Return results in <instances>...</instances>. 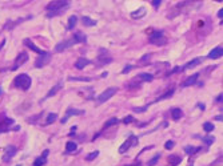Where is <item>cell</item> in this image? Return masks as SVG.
I'll return each instance as SVG.
<instances>
[{"mask_svg": "<svg viewBox=\"0 0 223 166\" xmlns=\"http://www.w3.org/2000/svg\"><path fill=\"white\" fill-rule=\"evenodd\" d=\"M118 122H119V120H118L116 117H112V118H110V120H108V121L104 124V126H103V128H104V129H107V128L112 126V125H116Z\"/></svg>", "mask_w": 223, "mask_h": 166, "instance_id": "obj_32", "label": "cell"}, {"mask_svg": "<svg viewBox=\"0 0 223 166\" xmlns=\"http://www.w3.org/2000/svg\"><path fill=\"white\" fill-rule=\"evenodd\" d=\"M222 55H223V48H222V45H218V47H215L209 53V56H207V57H209V59H220Z\"/></svg>", "mask_w": 223, "mask_h": 166, "instance_id": "obj_16", "label": "cell"}, {"mask_svg": "<svg viewBox=\"0 0 223 166\" xmlns=\"http://www.w3.org/2000/svg\"><path fill=\"white\" fill-rule=\"evenodd\" d=\"M56 118H58V114H56V113H49V114L47 116L46 125H48V124H53V122L56 121Z\"/></svg>", "mask_w": 223, "mask_h": 166, "instance_id": "obj_31", "label": "cell"}, {"mask_svg": "<svg viewBox=\"0 0 223 166\" xmlns=\"http://www.w3.org/2000/svg\"><path fill=\"white\" fill-rule=\"evenodd\" d=\"M92 61H90L86 57H80V59H78V61L75 63V68L76 69H84L87 67V65H90Z\"/></svg>", "mask_w": 223, "mask_h": 166, "instance_id": "obj_18", "label": "cell"}, {"mask_svg": "<svg viewBox=\"0 0 223 166\" xmlns=\"http://www.w3.org/2000/svg\"><path fill=\"white\" fill-rule=\"evenodd\" d=\"M75 44H78V43L75 41V39L71 37L70 40H67V41H63V43H60V44H58L56 47H55V52H63V51H66V49L71 48L72 45H75Z\"/></svg>", "mask_w": 223, "mask_h": 166, "instance_id": "obj_9", "label": "cell"}, {"mask_svg": "<svg viewBox=\"0 0 223 166\" xmlns=\"http://www.w3.org/2000/svg\"><path fill=\"white\" fill-rule=\"evenodd\" d=\"M126 166H142V162H139V161H136V162L130 164V165H126Z\"/></svg>", "mask_w": 223, "mask_h": 166, "instance_id": "obj_44", "label": "cell"}, {"mask_svg": "<svg viewBox=\"0 0 223 166\" xmlns=\"http://www.w3.org/2000/svg\"><path fill=\"white\" fill-rule=\"evenodd\" d=\"M27 60H28V55L26 52H20L18 55V57L15 59V63H13V65L11 67L9 70H16L18 68H20L24 63H27Z\"/></svg>", "mask_w": 223, "mask_h": 166, "instance_id": "obj_7", "label": "cell"}, {"mask_svg": "<svg viewBox=\"0 0 223 166\" xmlns=\"http://www.w3.org/2000/svg\"><path fill=\"white\" fill-rule=\"evenodd\" d=\"M60 88H62V83H59V84H56L55 87H52L51 88V90L47 93V96H46V98H48V97H52V96H55V94L60 90Z\"/></svg>", "mask_w": 223, "mask_h": 166, "instance_id": "obj_23", "label": "cell"}, {"mask_svg": "<svg viewBox=\"0 0 223 166\" xmlns=\"http://www.w3.org/2000/svg\"><path fill=\"white\" fill-rule=\"evenodd\" d=\"M174 145H175V144H174V141L168 140L167 142L165 144V148H166V149H168V150H170V149H172V148H174Z\"/></svg>", "mask_w": 223, "mask_h": 166, "instance_id": "obj_40", "label": "cell"}, {"mask_svg": "<svg viewBox=\"0 0 223 166\" xmlns=\"http://www.w3.org/2000/svg\"><path fill=\"white\" fill-rule=\"evenodd\" d=\"M131 69H134V67H132V65H126V67H124V69L122 70V74H127L128 72H131Z\"/></svg>", "mask_w": 223, "mask_h": 166, "instance_id": "obj_41", "label": "cell"}, {"mask_svg": "<svg viewBox=\"0 0 223 166\" xmlns=\"http://www.w3.org/2000/svg\"><path fill=\"white\" fill-rule=\"evenodd\" d=\"M23 44H24V45H27V47H28L29 49H32L33 52H36V53H39V55H43V53H44V51H42V49L38 47V45H35V44L32 43V40H31V39H26V40L23 41Z\"/></svg>", "mask_w": 223, "mask_h": 166, "instance_id": "obj_17", "label": "cell"}, {"mask_svg": "<svg viewBox=\"0 0 223 166\" xmlns=\"http://www.w3.org/2000/svg\"><path fill=\"white\" fill-rule=\"evenodd\" d=\"M182 162V157L178 154H170L167 157V165L166 166H178Z\"/></svg>", "mask_w": 223, "mask_h": 166, "instance_id": "obj_13", "label": "cell"}, {"mask_svg": "<svg viewBox=\"0 0 223 166\" xmlns=\"http://www.w3.org/2000/svg\"><path fill=\"white\" fill-rule=\"evenodd\" d=\"M203 57H196V59H192L190 63H186L183 67H179V69H180V72H183V70H186V69H190V68H194V67H196V65H199L202 61H203Z\"/></svg>", "mask_w": 223, "mask_h": 166, "instance_id": "obj_10", "label": "cell"}, {"mask_svg": "<svg viewBox=\"0 0 223 166\" xmlns=\"http://www.w3.org/2000/svg\"><path fill=\"white\" fill-rule=\"evenodd\" d=\"M146 13H147L146 7H140L139 9H138V11L131 12V17H132V19H140V17H143V16H146Z\"/></svg>", "mask_w": 223, "mask_h": 166, "instance_id": "obj_19", "label": "cell"}, {"mask_svg": "<svg viewBox=\"0 0 223 166\" xmlns=\"http://www.w3.org/2000/svg\"><path fill=\"white\" fill-rule=\"evenodd\" d=\"M31 84H32V80L26 73H20L13 78V85L22 90H28L31 88Z\"/></svg>", "mask_w": 223, "mask_h": 166, "instance_id": "obj_2", "label": "cell"}, {"mask_svg": "<svg viewBox=\"0 0 223 166\" xmlns=\"http://www.w3.org/2000/svg\"><path fill=\"white\" fill-rule=\"evenodd\" d=\"M202 141H205V142H206V145H211L212 142H214V137H199Z\"/></svg>", "mask_w": 223, "mask_h": 166, "instance_id": "obj_39", "label": "cell"}, {"mask_svg": "<svg viewBox=\"0 0 223 166\" xmlns=\"http://www.w3.org/2000/svg\"><path fill=\"white\" fill-rule=\"evenodd\" d=\"M76 149H78L76 142H72V141H70V142H67V144H66V154L71 153V152H75Z\"/></svg>", "mask_w": 223, "mask_h": 166, "instance_id": "obj_25", "label": "cell"}, {"mask_svg": "<svg viewBox=\"0 0 223 166\" xmlns=\"http://www.w3.org/2000/svg\"><path fill=\"white\" fill-rule=\"evenodd\" d=\"M136 80H140V81H146V83H151L154 80V76L151 73H139L136 76Z\"/></svg>", "mask_w": 223, "mask_h": 166, "instance_id": "obj_20", "label": "cell"}, {"mask_svg": "<svg viewBox=\"0 0 223 166\" xmlns=\"http://www.w3.org/2000/svg\"><path fill=\"white\" fill-rule=\"evenodd\" d=\"M136 145H138V137H136V135H134V134H131L130 137H128L124 142L120 145V148H119V153H120V154L126 153L130 148L136 146Z\"/></svg>", "mask_w": 223, "mask_h": 166, "instance_id": "obj_4", "label": "cell"}, {"mask_svg": "<svg viewBox=\"0 0 223 166\" xmlns=\"http://www.w3.org/2000/svg\"><path fill=\"white\" fill-rule=\"evenodd\" d=\"M116 92H118V88H108V89H106L102 94H99V96H98V98H96L98 104H104V102L108 101V100H110Z\"/></svg>", "mask_w": 223, "mask_h": 166, "instance_id": "obj_5", "label": "cell"}, {"mask_svg": "<svg viewBox=\"0 0 223 166\" xmlns=\"http://www.w3.org/2000/svg\"><path fill=\"white\" fill-rule=\"evenodd\" d=\"M214 128L215 126H214V124H212V122H205V124H203V130H205L207 134H210L212 130H214Z\"/></svg>", "mask_w": 223, "mask_h": 166, "instance_id": "obj_30", "label": "cell"}, {"mask_svg": "<svg viewBox=\"0 0 223 166\" xmlns=\"http://www.w3.org/2000/svg\"><path fill=\"white\" fill-rule=\"evenodd\" d=\"M82 23H83L84 27H94V26H96V24H98L96 20H92L88 16H83L82 17Z\"/></svg>", "mask_w": 223, "mask_h": 166, "instance_id": "obj_22", "label": "cell"}, {"mask_svg": "<svg viewBox=\"0 0 223 166\" xmlns=\"http://www.w3.org/2000/svg\"><path fill=\"white\" fill-rule=\"evenodd\" d=\"M160 3H162L160 0H154V2H152V6L155 7V8H158V7H159V4H160Z\"/></svg>", "mask_w": 223, "mask_h": 166, "instance_id": "obj_42", "label": "cell"}, {"mask_svg": "<svg viewBox=\"0 0 223 166\" xmlns=\"http://www.w3.org/2000/svg\"><path fill=\"white\" fill-rule=\"evenodd\" d=\"M198 78H199V73H194L191 74L190 77H187L185 81L182 83V88H186V87H191V85H195L198 83Z\"/></svg>", "mask_w": 223, "mask_h": 166, "instance_id": "obj_11", "label": "cell"}, {"mask_svg": "<svg viewBox=\"0 0 223 166\" xmlns=\"http://www.w3.org/2000/svg\"><path fill=\"white\" fill-rule=\"evenodd\" d=\"M148 41L154 45H156V47H162V45L167 44V37L165 36V33H163L162 31H156V32L150 35Z\"/></svg>", "mask_w": 223, "mask_h": 166, "instance_id": "obj_3", "label": "cell"}, {"mask_svg": "<svg viewBox=\"0 0 223 166\" xmlns=\"http://www.w3.org/2000/svg\"><path fill=\"white\" fill-rule=\"evenodd\" d=\"M112 61V59L111 57H102V56H99L98 59H96V63L99 64V65H104V64H110Z\"/></svg>", "mask_w": 223, "mask_h": 166, "instance_id": "obj_29", "label": "cell"}, {"mask_svg": "<svg viewBox=\"0 0 223 166\" xmlns=\"http://www.w3.org/2000/svg\"><path fill=\"white\" fill-rule=\"evenodd\" d=\"M218 17L220 19V21H222V17H223V8H220L219 11H218Z\"/></svg>", "mask_w": 223, "mask_h": 166, "instance_id": "obj_43", "label": "cell"}, {"mask_svg": "<svg viewBox=\"0 0 223 166\" xmlns=\"http://www.w3.org/2000/svg\"><path fill=\"white\" fill-rule=\"evenodd\" d=\"M200 148H195V146H191V145H188V146L185 148V152L188 154V155H192V154H195L198 152H200Z\"/></svg>", "mask_w": 223, "mask_h": 166, "instance_id": "obj_27", "label": "cell"}, {"mask_svg": "<svg viewBox=\"0 0 223 166\" xmlns=\"http://www.w3.org/2000/svg\"><path fill=\"white\" fill-rule=\"evenodd\" d=\"M171 117H172V120H174V121H178L179 118H182V117H183L182 109H180V108H174V109L171 110Z\"/></svg>", "mask_w": 223, "mask_h": 166, "instance_id": "obj_21", "label": "cell"}, {"mask_svg": "<svg viewBox=\"0 0 223 166\" xmlns=\"http://www.w3.org/2000/svg\"><path fill=\"white\" fill-rule=\"evenodd\" d=\"M71 3L66 2V0H55V2H51L47 4V17H55L59 16L60 13L66 12L68 8H70Z\"/></svg>", "mask_w": 223, "mask_h": 166, "instance_id": "obj_1", "label": "cell"}, {"mask_svg": "<svg viewBox=\"0 0 223 166\" xmlns=\"http://www.w3.org/2000/svg\"><path fill=\"white\" fill-rule=\"evenodd\" d=\"M172 94H174V89H170V90H168V92L163 93L162 96L156 97V98H155V101H152V102H159V101H162V100H165V98H168V97H171Z\"/></svg>", "mask_w": 223, "mask_h": 166, "instance_id": "obj_26", "label": "cell"}, {"mask_svg": "<svg viewBox=\"0 0 223 166\" xmlns=\"http://www.w3.org/2000/svg\"><path fill=\"white\" fill-rule=\"evenodd\" d=\"M147 109H148L147 105L146 107H136V108H134V112L135 113H143V112H146Z\"/></svg>", "mask_w": 223, "mask_h": 166, "instance_id": "obj_38", "label": "cell"}, {"mask_svg": "<svg viewBox=\"0 0 223 166\" xmlns=\"http://www.w3.org/2000/svg\"><path fill=\"white\" fill-rule=\"evenodd\" d=\"M190 166H192V165H190Z\"/></svg>", "mask_w": 223, "mask_h": 166, "instance_id": "obj_49", "label": "cell"}, {"mask_svg": "<svg viewBox=\"0 0 223 166\" xmlns=\"http://www.w3.org/2000/svg\"><path fill=\"white\" fill-rule=\"evenodd\" d=\"M222 100H223V94L220 93V94H219V96H218V97H216V102H218V104H219V102H222Z\"/></svg>", "mask_w": 223, "mask_h": 166, "instance_id": "obj_45", "label": "cell"}, {"mask_svg": "<svg viewBox=\"0 0 223 166\" xmlns=\"http://www.w3.org/2000/svg\"><path fill=\"white\" fill-rule=\"evenodd\" d=\"M122 122H123V124H131V122H136V121L134 120L132 116H126V117L122 120Z\"/></svg>", "mask_w": 223, "mask_h": 166, "instance_id": "obj_36", "label": "cell"}, {"mask_svg": "<svg viewBox=\"0 0 223 166\" xmlns=\"http://www.w3.org/2000/svg\"><path fill=\"white\" fill-rule=\"evenodd\" d=\"M13 124V120L11 118H4L2 122H0V133H4V132H8L9 128L12 126Z\"/></svg>", "mask_w": 223, "mask_h": 166, "instance_id": "obj_15", "label": "cell"}, {"mask_svg": "<svg viewBox=\"0 0 223 166\" xmlns=\"http://www.w3.org/2000/svg\"><path fill=\"white\" fill-rule=\"evenodd\" d=\"M215 120H216V121H222V120H223L222 114H220V116H216V117H215Z\"/></svg>", "mask_w": 223, "mask_h": 166, "instance_id": "obj_46", "label": "cell"}, {"mask_svg": "<svg viewBox=\"0 0 223 166\" xmlns=\"http://www.w3.org/2000/svg\"><path fill=\"white\" fill-rule=\"evenodd\" d=\"M48 154H49V150L46 149V150H44V152L42 153L40 157L35 159V162H33V166H43V165H46V164H47V157H48Z\"/></svg>", "mask_w": 223, "mask_h": 166, "instance_id": "obj_14", "label": "cell"}, {"mask_svg": "<svg viewBox=\"0 0 223 166\" xmlns=\"http://www.w3.org/2000/svg\"><path fill=\"white\" fill-rule=\"evenodd\" d=\"M98 154H99V152H98V150H95V152H92V153L88 154L87 157H86V159H87V161H92V159H95V158L98 157Z\"/></svg>", "mask_w": 223, "mask_h": 166, "instance_id": "obj_37", "label": "cell"}, {"mask_svg": "<svg viewBox=\"0 0 223 166\" xmlns=\"http://www.w3.org/2000/svg\"><path fill=\"white\" fill-rule=\"evenodd\" d=\"M150 57H151V53H147L144 55L140 60H139V65H144V64H148L150 63Z\"/></svg>", "mask_w": 223, "mask_h": 166, "instance_id": "obj_34", "label": "cell"}, {"mask_svg": "<svg viewBox=\"0 0 223 166\" xmlns=\"http://www.w3.org/2000/svg\"><path fill=\"white\" fill-rule=\"evenodd\" d=\"M76 23H78V17H76V16H71L70 19H68V26H67V29H68V31H71V29L75 28Z\"/></svg>", "mask_w": 223, "mask_h": 166, "instance_id": "obj_28", "label": "cell"}, {"mask_svg": "<svg viewBox=\"0 0 223 166\" xmlns=\"http://www.w3.org/2000/svg\"><path fill=\"white\" fill-rule=\"evenodd\" d=\"M84 112L83 110H79V109H72V108H70V109H67V112H66V116L62 118V124H66L67 122V120L71 117V116H80V114H83Z\"/></svg>", "mask_w": 223, "mask_h": 166, "instance_id": "obj_12", "label": "cell"}, {"mask_svg": "<svg viewBox=\"0 0 223 166\" xmlns=\"http://www.w3.org/2000/svg\"><path fill=\"white\" fill-rule=\"evenodd\" d=\"M73 39H75V41L76 43H86L87 41V37H86V35L82 33V32H76L75 35L72 36Z\"/></svg>", "mask_w": 223, "mask_h": 166, "instance_id": "obj_24", "label": "cell"}, {"mask_svg": "<svg viewBox=\"0 0 223 166\" xmlns=\"http://www.w3.org/2000/svg\"><path fill=\"white\" fill-rule=\"evenodd\" d=\"M68 80H70V81H86V83L92 81L91 77H70Z\"/></svg>", "mask_w": 223, "mask_h": 166, "instance_id": "obj_35", "label": "cell"}, {"mask_svg": "<svg viewBox=\"0 0 223 166\" xmlns=\"http://www.w3.org/2000/svg\"><path fill=\"white\" fill-rule=\"evenodd\" d=\"M16 153H18L16 146H13V145H8V146L6 148V153H4V155H3V162H9V161L15 157V154Z\"/></svg>", "mask_w": 223, "mask_h": 166, "instance_id": "obj_8", "label": "cell"}, {"mask_svg": "<svg viewBox=\"0 0 223 166\" xmlns=\"http://www.w3.org/2000/svg\"><path fill=\"white\" fill-rule=\"evenodd\" d=\"M3 93V90H2V88H0V94H2Z\"/></svg>", "mask_w": 223, "mask_h": 166, "instance_id": "obj_48", "label": "cell"}, {"mask_svg": "<svg viewBox=\"0 0 223 166\" xmlns=\"http://www.w3.org/2000/svg\"><path fill=\"white\" fill-rule=\"evenodd\" d=\"M198 107H199L200 109H205V105H203V104H198Z\"/></svg>", "mask_w": 223, "mask_h": 166, "instance_id": "obj_47", "label": "cell"}, {"mask_svg": "<svg viewBox=\"0 0 223 166\" xmlns=\"http://www.w3.org/2000/svg\"><path fill=\"white\" fill-rule=\"evenodd\" d=\"M51 61V53L49 52H44L43 55H39V57L35 61V67L36 68H43Z\"/></svg>", "mask_w": 223, "mask_h": 166, "instance_id": "obj_6", "label": "cell"}, {"mask_svg": "<svg viewBox=\"0 0 223 166\" xmlns=\"http://www.w3.org/2000/svg\"><path fill=\"white\" fill-rule=\"evenodd\" d=\"M159 158H160V153H158L156 155H154V157H152L150 161H148V162H147V166H154V165H155V164L158 162V161H159Z\"/></svg>", "mask_w": 223, "mask_h": 166, "instance_id": "obj_33", "label": "cell"}]
</instances>
